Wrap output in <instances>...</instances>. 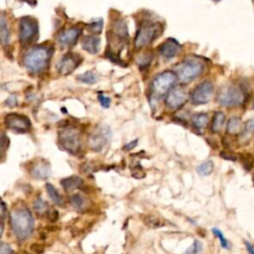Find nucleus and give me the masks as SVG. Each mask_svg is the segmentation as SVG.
I'll list each match as a JSON object with an SVG mask.
<instances>
[{
	"mask_svg": "<svg viewBox=\"0 0 254 254\" xmlns=\"http://www.w3.org/2000/svg\"><path fill=\"white\" fill-rule=\"evenodd\" d=\"M11 228L14 234L20 240L29 237L34 230V218L27 208L14 209L10 215Z\"/></svg>",
	"mask_w": 254,
	"mask_h": 254,
	"instance_id": "1",
	"label": "nucleus"
},
{
	"mask_svg": "<svg viewBox=\"0 0 254 254\" xmlns=\"http://www.w3.org/2000/svg\"><path fill=\"white\" fill-rule=\"evenodd\" d=\"M50 57L51 50L48 47H34L25 53L23 65L31 74H39L48 66Z\"/></svg>",
	"mask_w": 254,
	"mask_h": 254,
	"instance_id": "2",
	"label": "nucleus"
},
{
	"mask_svg": "<svg viewBox=\"0 0 254 254\" xmlns=\"http://www.w3.org/2000/svg\"><path fill=\"white\" fill-rule=\"evenodd\" d=\"M205 68V63L199 59H187L176 67V72L181 81L189 82L199 78Z\"/></svg>",
	"mask_w": 254,
	"mask_h": 254,
	"instance_id": "3",
	"label": "nucleus"
},
{
	"mask_svg": "<svg viewBox=\"0 0 254 254\" xmlns=\"http://www.w3.org/2000/svg\"><path fill=\"white\" fill-rule=\"evenodd\" d=\"M59 144L60 146L72 154H77L80 149V138L78 129L68 126L59 131Z\"/></svg>",
	"mask_w": 254,
	"mask_h": 254,
	"instance_id": "4",
	"label": "nucleus"
},
{
	"mask_svg": "<svg viewBox=\"0 0 254 254\" xmlns=\"http://www.w3.org/2000/svg\"><path fill=\"white\" fill-rule=\"evenodd\" d=\"M39 35V25L36 19L25 17L20 20L19 40L21 44L28 45L35 42Z\"/></svg>",
	"mask_w": 254,
	"mask_h": 254,
	"instance_id": "5",
	"label": "nucleus"
},
{
	"mask_svg": "<svg viewBox=\"0 0 254 254\" xmlns=\"http://www.w3.org/2000/svg\"><path fill=\"white\" fill-rule=\"evenodd\" d=\"M159 29L160 25L157 23L144 24L142 27H140L134 40L135 48L141 49L151 44L158 37Z\"/></svg>",
	"mask_w": 254,
	"mask_h": 254,
	"instance_id": "6",
	"label": "nucleus"
},
{
	"mask_svg": "<svg viewBox=\"0 0 254 254\" xmlns=\"http://www.w3.org/2000/svg\"><path fill=\"white\" fill-rule=\"evenodd\" d=\"M177 80L176 74L173 72H163L159 74L152 81L151 90L156 97H162L166 95L174 86Z\"/></svg>",
	"mask_w": 254,
	"mask_h": 254,
	"instance_id": "7",
	"label": "nucleus"
},
{
	"mask_svg": "<svg viewBox=\"0 0 254 254\" xmlns=\"http://www.w3.org/2000/svg\"><path fill=\"white\" fill-rule=\"evenodd\" d=\"M244 100L243 92L234 86L224 87L220 90L217 96V102L227 107H234L240 105Z\"/></svg>",
	"mask_w": 254,
	"mask_h": 254,
	"instance_id": "8",
	"label": "nucleus"
},
{
	"mask_svg": "<svg viewBox=\"0 0 254 254\" xmlns=\"http://www.w3.org/2000/svg\"><path fill=\"white\" fill-rule=\"evenodd\" d=\"M213 94H214V86L212 81L205 80L200 84H197V86L195 88L191 96V100L194 104L196 105L205 104L211 100Z\"/></svg>",
	"mask_w": 254,
	"mask_h": 254,
	"instance_id": "9",
	"label": "nucleus"
},
{
	"mask_svg": "<svg viewBox=\"0 0 254 254\" xmlns=\"http://www.w3.org/2000/svg\"><path fill=\"white\" fill-rule=\"evenodd\" d=\"M4 123L7 128L19 133L28 132V130L31 128L30 120L26 117L17 114L7 115L4 118Z\"/></svg>",
	"mask_w": 254,
	"mask_h": 254,
	"instance_id": "10",
	"label": "nucleus"
},
{
	"mask_svg": "<svg viewBox=\"0 0 254 254\" xmlns=\"http://www.w3.org/2000/svg\"><path fill=\"white\" fill-rule=\"evenodd\" d=\"M110 135L111 133L108 127H101L99 129H97L90 137L89 140L90 147L94 151L102 150L105 147V145L108 143Z\"/></svg>",
	"mask_w": 254,
	"mask_h": 254,
	"instance_id": "11",
	"label": "nucleus"
},
{
	"mask_svg": "<svg viewBox=\"0 0 254 254\" xmlns=\"http://www.w3.org/2000/svg\"><path fill=\"white\" fill-rule=\"evenodd\" d=\"M80 62H81V58L78 55L73 53L66 54L62 58V60L58 63L57 66L58 72L62 76H68L77 69V67L80 64Z\"/></svg>",
	"mask_w": 254,
	"mask_h": 254,
	"instance_id": "12",
	"label": "nucleus"
},
{
	"mask_svg": "<svg viewBox=\"0 0 254 254\" xmlns=\"http://www.w3.org/2000/svg\"><path fill=\"white\" fill-rule=\"evenodd\" d=\"M187 101V92L181 88H175L172 89L168 93V96L166 98V106L171 109L176 110L179 109L184 103Z\"/></svg>",
	"mask_w": 254,
	"mask_h": 254,
	"instance_id": "13",
	"label": "nucleus"
},
{
	"mask_svg": "<svg viewBox=\"0 0 254 254\" xmlns=\"http://www.w3.org/2000/svg\"><path fill=\"white\" fill-rule=\"evenodd\" d=\"M182 46L175 39H168L158 49L159 53L166 59H172L180 53Z\"/></svg>",
	"mask_w": 254,
	"mask_h": 254,
	"instance_id": "14",
	"label": "nucleus"
},
{
	"mask_svg": "<svg viewBox=\"0 0 254 254\" xmlns=\"http://www.w3.org/2000/svg\"><path fill=\"white\" fill-rule=\"evenodd\" d=\"M80 35V30L78 28H70L58 35V43L63 48L74 46Z\"/></svg>",
	"mask_w": 254,
	"mask_h": 254,
	"instance_id": "15",
	"label": "nucleus"
},
{
	"mask_svg": "<svg viewBox=\"0 0 254 254\" xmlns=\"http://www.w3.org/2000/svg\"><path fill=\"white\" fill-rule=\"evenodd\" d=\"M31 174L36 179L46 180L51 176V166L47 161L41 160L32 167Z\"/></svg>",
	"mask_w": 254,
	"mask_h": 254,
	"instance_id": "16",
	"label": "nucleus"
},
{
	"mask_svg": "<svg viewBox=\"0 0 254 254\" xmlns=\"http://www.w3.org/2000/svg\"><path fill=\"white\" fill-rule=\"evenodd\" d=\"M82 49L90 54H98L100 49V38L98 36H87L82 39Z\"/></svg>",
	"mask_w": 254,
	"mask_h": 254,
	"instance_id": "17",
	"label": "nucleus"
},
{
	"mask_svg": "<svg viewBox=\"0 0 254 254\" xmlns=\"http://www.w3.org/2000/svg\"><path fill=\"white\" fill-rule=\"evenodd\" d=\"M112 31L114 34L120 40H125L128 38V27L123 19H117L112 23Z\"/></svg>",
	"mask_w": 254,
	"mask_h": 254,
	"instance_id": "18",
	"label": "nucleus"
},
{
	"mask_svg": "<svg viewBox=\"0 0 254 254\" xmlns=\"http://www.w3.org/2000/svg\"><path fill=\"white\" fill-rule=\"evenodd\" d=\"M61 184H62L63 188L69 192V191H73L75 189L81 187L83 184V181L78 176H71V177L63 179L61 181Z\"/></svg>",
	"mask_w": 254,
	"mask_h": 254,
	"instance_id": "19",
	"label": "nucleus"
},
{
	"mask_svg": "<svg viewBox=\"0 0 254 254\" xmlns=\"http://www.w3.org/2000/svg\"><path fill=\"white\" fill-rule=\"evenodd\" d=\"M0 38H1V42L3 46H6L9 43L10 29L4 14H2L1 18H0Z\"/></svg>",
	"mask_w": 254,
	"mask_h": 254,
	"instance_id": "20",
	"label": "nucleus"
},
{
	"mask_svg": "<svg viewBox=\"0 0 254 254\" xmlns=\"http://www.w3.org/2000/svg\"><path fill=\"white\" fill-rule=\"evenodd\" d=\"M209 117L206 114H197L192 118V125L196 131H202L208 124Z\"/></svg>",
	"mask_w": 254,
	"mask_h": 254,
	"instance_id": "21",
	"label": "nucleus"
},
{
	"mask_svg": "<svg viewBox=\"0 0 254 254\" xmlns=\"http://www.w3.org/2000/svg\"><path fill=\"white\" fill-rule=\"evenodd\" d=\"M46 189H47V193H48L49 196L51 197V200H52L56 205L61 206V205L63 204V199H62L61 195L59 194V192H58L57 190H56V188H55L52 184L48 183V184H46Z\"/></svg>",
	"mask_w": 254,
	"mask_h": 254,
	"instance_id": "22",
	"label": "nucleus"
},
{
	"mask_svg": "<svg viewBox=\"0 0 254 254\" xmlns=\"http://www.w3.org/2000/svg\"><path fill=\"white\" fill-rule=\"evenodd\" d=\"M224 120H225V116H224L223 112L217 111L214 117V119H213L212 130L214 132H218L222 128V126L224 124Z\"/></svg>",
	"mask_w": 254,
	"mask_h": 254,
	"instance_id": "23",
	"label": "nucleus"
},
{
	"mask_svg": "<svg viewBox=\"0 0 254 254\" xmlns=\"http://www.w3.org/2000/svg\"><path fill=\"white\" fill-rule=\"evenodd\" d=\"M241 120L238 117H233L228 123V132L231 134H236L241 130Z\"/></svg>",
	"mask_w": 254,
	"mask_h": 254,
	"instance_id": "24",
	"label": "nucleus"
},
{
	"mask_svg": "<svg viewBox=\"0 0 254 254\" xmlns=\"http://www.w3.org/2000/svg\"><path fill=\"white\" fill-rule=\"evenodd\" d=\"M196 171L202 176H209L214 171V163L212 161L204 162L197 167Z\"/></svg>",
	"mask_w": 254,
	"mask_h": 254,
	"instance_id": "25",
	"label": "nucleus"
},
{
	"mask_svg": "<svg viewBox=\"0 0 254 254\" xmlns=\"http://www.w3.org/2000/svg\"><path fill=\"white\" fill-rule=\"evenodd\" d=\"M70 202L76 209H78V210L83 209L84 206H86V200H84V197L79 194L73 195L71 196Z\"/></svg>",
	"mask_w": 254,
	"mask_h": 254,
	"instance_id": "26",
	"label": "nucleus"
},
{
	"mask_svg": "<svg viewBox=\"0 0 254 254\" xmlns=\"http://www.w3.org/2000/svg\"><path fill=\"white\" fill-rule=\"evenodd\" d=\"M49 206L48 204L42 199V197H37L36 201L34 202V210L36 211L37 214L43 215L48 212Z\"/></svg>",
	"mask_w": 254,
	"mask_h": 254,
	"instance_id": "27",
	"label": "nucleus"
},
{
	"mask_svg": "<svg viewBox=\"0 0 254 254\" xmlns=\"http://www.w3.org/2000/svg\"><path fill=\"white\" fill-rule=\"evenodd\" d=\"M78 79L83 83L93 84L97 81V76L93 72H86L78 77Z\"/></svg>",
	"mask_w": 254,
	"mask_h": 254,
	"instance_id": "28",
	"label": "nucleus"
},
{
	"mask_svg": "<svg viewBox=\"0 0 254 254\" xmlns=\"http://www.w3.org/2000/svg\"><path fill=\"white\" fill-rule=\"evenodd\" d=\"M144 221L149 228H152V229H158V228H161L163 225V223L161 222V220L159 218H157L156 216H152V215L145 216Z\"/></svg>",
	"mask_w": 254,
	"mask_h": 254,
	"instance_id": "29",
	"label": "nucleus"
},
{
	"mask_svg": "<svg viewBox=\"0 0 254 254\" xmlns=\"http://www.w3.org/2000/svg\"><path fill=\"white\" fill-rule=\"evenodd\" d=\"M212 231H213V234L218 238L221 247L224 248V249H229L230 248V242H229V240L227 238L224 237L222 233L218 229H213Z\"/></svg>",
	"mask_w": 254,
	"mask_h": 254,
	"instance_id": "30",
	"label": "nucleus"
},
{
	"mask_svg": "<svg viewBox=\"0 0 254 254\" xmlns=\"http://www.w3.org/2000/svg\"><path fill=\"white\" fill-rule=\"evenodd\" d=\"M203 250V243L200 240H195L193 245L187 249L185 254H199Z\"/></svg>",
	"mask_w": 254,
	"mask_h": 254,
	"instance_id": "31",
	"label": "nucleus"
},
{
	"mask_svg": "<svg viewBox=\"0 0 254 254\" xmlns=\"http://www.w3.org/2000/svg\"><path fill=\"white\" fill-rule=\"evenodd\" d=\"M102 26H103V21L101 19H98L92 22L89 25V30L94 33H100L102 31Z\"/></svg>",
	"mask_w": 254,
	"mask_h": 254,
	"instance_id": "32",
	"label": "nucleus"
},
{
	"mask_svg": "<svg viewBox=\"0 0 254 254\" xmlns=\"http://www.w3.org/2000/svg\"><path fill=\"white\" fill-rule=\"evenodd\" d=\"M98 100H99L101 106L104 108H108L111 103V99L108 97H105L103 95H98Z\"/></svg>",
	"mask_w": 254,
	"mask_h": 254,
	"instance_id": "33",
	"label": "nucleus"
},
{
	"mask_svg": "<svg viewBox=\"0 0 254 254\" xmlns=\"http://www.w3.org/2000/svg\"><path fill=\"white\" fill-rule=\"evenodd\" d=\"M0 254H14V252L8 244L2 242L1 246H0Z\"/></svg>",
	"mask_w": 254,
	"mask_h": 254,
	"instance_id": "34",
	"label": "nucleus"
},
{
	"mask_svg": "<svg viewBox=\"0 0 254 254\" xmlns=\"http://www.w3.org/2000/svg\"><path fill=\"white\" fill-rule=\"evenodd\" d=\"M31 250L34 253H36V254H41V253L44 252V247L42 245H40V244H36L35 243V244L31 245Z\"/></svg>",
	"mask_w": 254,
	"mask_h": 254,
	"instance_id": "35",
	"label": "nucleus"
},
{
	"mask_svg": "<svg viewBox=\"0 0 254 254\" xmlns=\"http://www.w3.org/2000/svg\"><path fill=\"white\" fill-rule=\"evenodd\" d=\"M245 131L247 133H251L254 131V118H252L251 120H249L245 126Z\"/></svg>",
	"mask_w": 254,
	"mask_h": 254,
	"instance_id": "36",
	"label": "nucleus"
},
{
	"mask_svg": "<svg viewBox=\"0 0 254 254\" xmlns=\"http://www.w3.org/2000/svg\"><path fill=\"white\" fill-rule=\"evenodd\" d=\"M137 142H138L137 140H134V141H132V142L126 144V145L124 146V150H132V149L137 145Z\"/></svg>",
	"mask_w": 254,
	"mask_h": 254,
	"instance_id": "37",
	"label": "nucleus"
},
{
	"mask_svg": "<svg viewBox=\"0 0 254 254\" xmlns=\"http://www.w3.org/2000/svg\"><path fill=\"white\" fill-rule=\"evenodd\" d=\"M6 104H8L9 106H15V105L17 104V98H14V97L7 98V100H6Z\"/></svg>",
	"mask_w": 254,
	"mask_h": 254,
	"instance_id": "38",
	"label": "nucleus"
},
{
	"mask_svg": "<svg viewBox=\"0 0 254 254\" xmlns=\"http://www.w3.org/2000/svg\"><path fill=\"white\" fill-rule=\"evenodd\" d=\"M245 246H246V249L249 254H254V246L250 242L245 241Z\"/></svg>",
	"mask_w": 254,
	"mask_h": 254,
	"instance_id": "39",
	"label": "nucleus"
},
{
	"mask_svg": "<svg viewBox=\"0 0 254 254\" xmlns=\"http://www.w3.org/2000/svg\"><path fill=\"white\" fill-rule=\"evenodd\" d=\"M253 109H254V103H253Z\"/></svg>",
	"mask_w": 254,
	"mask_h": 254,
	"instance_id": "40",
	"label": "nucleus"
}]
</instances>
